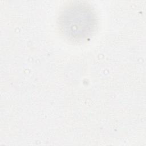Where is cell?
<instances>
[{
	"label": "cell",
	"instance_id": "obj_1",
	"mask_svg": "<svg viewBox=\"0 0 146 146\" xmlns=\"http://www.w3.org/2000/svg\"><path fill=\"white\" fill-rule=\"evenodd\" d=\"M59 20L61 32L72 41L87 39L94 32L96 24L93 10L82 2H76L65 9Z\"/></svg>",
	"mask_w": 146,
	"mask_h": 146
}]
</instances>
